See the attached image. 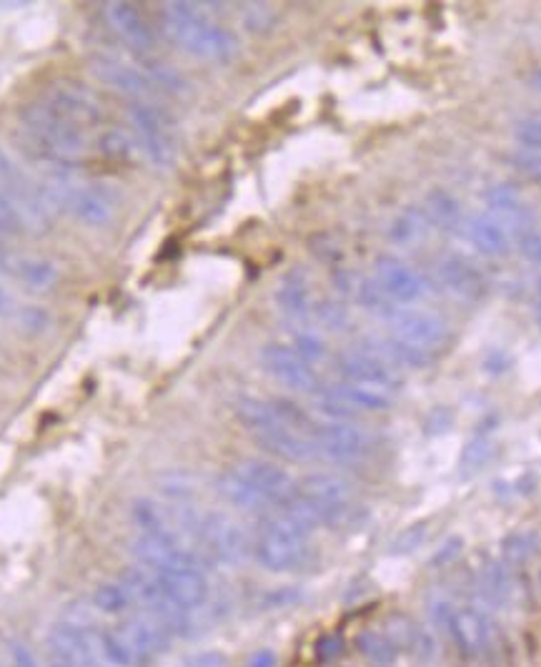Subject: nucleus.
<instances>
[{"mask_svg": "<svg viewBox=\"0 0 541 667\" xmlns=\"http://www.w3.org/2000/svg\"><path fill=\"white\" fill-rule=\"evenodd\" d=\"M23 133L28 136V148L48 171H71L73 163L81 161L88 151L83 128L53 111L46 101L28 103L18 113Z\"/></svg>", "mask_w": 541, "mask_h": 667, "instance_id": "f257e3e1", "label": "nucleus"}, {"mask_svg": "<svg viewBox=\"0 0 541 667\" xmlns=\"http://www.w3.org/2000/svg\"><path fill=\"white\" fill-rule=\"evenodd\" d=\"M161 21L166 36L191 56L206 58V61H231L238 56L241 43L236 33L208 21L203 8L196 3H166Z\"/></svg>", "mask_w": 541, "mask_h": 667, "instance_id": "f03ea898", "label": "nucleus"}, {"mask_svg": "<svg viewBox=\"0 0 541 667\" xmlns=\"http://www.w3.org/2000/svg\"><path fill=\"white\" fill-rule=\"evenodd\" d=\"M48 206H58L86 226H103L113 219V201L103 189L71 179V171H48L41 186Z\"/></svg>", "mask_w": 541, "mask_h": 667, "instance_id": "7ed1b4c3", "label": "nucleus"}, {"mask_svg": "<svg viewBox=\"0 0 541 667\" xmlns=\"http://www.w3.org/2000/svg\"><path fill=\"white\" fill-rule=\"evenodd\" d=\"M0 196L18 216L23 231L46 234L51 229V206H48L41 186L3 148H0Z\"/></svg>", "mask_w": 541, "mask_h": 667, "instance_id": "20e7f679", "label": "nucleus"}, {"mask_svg": "<svg viewBox=\"0 0 541 667\" xmlns=\"http://www.w3.org/2000/svg\"><path fill=\"white\" fill-rule=\"evenodd\" d=\"M299 494L309 502L321 525L326 527L344 525L346 517L351 515V507H354V489L336 474H309L299 484Z\"/></svg>", "mask_w": 541, "mask_h": 667, "instance_id": "39448f33", "label": "nucleus"}, {"mask_svg": "<svg viewBox=\"0 0 541 667\" xmlns=\"http://www.w3.org/2000/svg\"><path fill=\"white\" fill-rule=\"evenodd\" d=\"M446 635L451 637L461 655L469 657V660H481L484 655L494 652L496 640H499V627H496L489 612L481 610V607L466 605L451 612Z\"/></svg>", "mask_w": 541, "mask_h": 667, "instance_id": "423d86ee", "label": "nucleus"}, {"mask_svg": "<svg viewBox=\"0 0 541 667\" xmlns=\"http://www.w3.org/2000/svg\"><path fill=\"white\" fill-rule=\"evenodd\" d=\"M128 121H131L133 136L138 138V148L151 158V163L161 169L173 166L176 143H173L166 113L156 106H148V103H133L128 108Z\"/></svg>", "mask_w": 541, "mask_h": 667, "instance_id": "0eeeda50", "label": "nucleus"}, {"mask_svg": "<svg viewBox=\"0 0 541 667\" xmlns=\"http://www.w3.org/2000/svg\"><path fill=\"white\" fill-rule=\"evenodd\" d=\"M196 537L203 545V550L213 557V560L223 562V565H241L253 550L248 542L246 530L221 512H211V515L201 517L196 527Z\"/></svg>", "mask_w": 541, "mask_h": 667, "instance_id": "6e6552de", "label": "nucleus"}, {"mask_svg": "<svg viewBox=\"0 0 541 667\" xmlns=\"http://www.w3.org/2000/svg\"><path fill=\"white\" fill-rule=\"evenodd\" d=\"M133 557L151 572L163 570H201L203 560L181 545L176 535H138L131 545Z\"/></svg>", "mask_w": 541, "mask_h": 667, "instance_id": "1a4fd4ad", "label": "nucleus"}, {"mask_svg": "<svg viewBox=\"0 0 541 667\" xmlns=\"http://www.w3.org/2000/svg\"><path fill=\"white\" fill-rule=\"evenodd\" d=\"M389 321L396 339L431 354V357H434V352L444 349L451 339L449 326H446L439 316L429 314V311L396 309L394 314L389 316Z\"/></svg>", "mask_w": 541, "mask_h": 667, "instance_id": "9d476101", "label": "nucleus"}, {"mask_svg": "<svg viewBox=\"0 0 541 667\" xmlns=\"http://www.w3.org/2000/svg\"><path fill=\"white\" fill-rule=\"evenodd\" d=\"M261 364L276 382L294 389V392H314V389H319V377H316L311 364L294 347L266 344L261 349Z\"/></svg>", "mask_w": 541, "mask_h": 667, "instance_id": "9b49d317", "label": "nucleus"}, {"mask_svg": "<svg viewBox=\"0 0 541 667\" xmlns=\"http://www.w3.org/2000/svg\"><path fill=\"white\" fill-rule=\"evenodd\" d=\"M336 369H339L344 382L364 389H374V392H384L389 394V397H394L401 387L394 369L386 367L381 359L366 354L364 349H361V352L339 354V357H336Z\"/></svg>", "mask_w": 541, "mask_h": 667, "instance_id": "f8f14e48", "label": "nucleus"}, {"mask_svg": "<svg viewBox=\"0 0 541 667\" xmlns=\"http://www.w3.org/2000/svg\"><path fill=\"white\" fill-rule=\"evenodd\" d=\"M233 469H236L271 507L286 505V502H291V499L296 497V492H299V484L294 482V477L274 462L243 459V462L236 464Z\"/></svg>", "mask_w": 541, "mask_h": 667, "instance_id": "ddd939ff", "label": "nucleus"}, {"mask_svg": "<svg viewBox=\"0 0 541 667\" xmlns=\"http://www.w3.org/2000/svg\"><path fill=\"white\" fill-rule=\"evenodd\" d=\"M314 444L321 459L349 464L369 452V437L364 429L354 427L351 422H329L314 429Z\"/></svg>", "mask_w": 541, "mask_h": 667, "instance_id": "4468645a", "label": "nucleus"}, {"mask_svg": "<svg viewBox=\"0 0 541 667\" xmlns=\"http://www.w3.org/2000/svg\"><path fill=\"white\" fill-rule=\"evenodd\" d=\"M121 637V642L126 645V650L131 652L136 665H146L151 657H156L158 652H163L168 647V640H171V630L163 625L158 617L153 615H138L131 617V620L121 622L118 627H113Z\"/></svg>", "mask_w": 541, "mask_h": 667, "instance_id": "2eb2a0df", "label": "nucleus"}, {"mask_svg": "<svg viewBox=\"0 0 541 667\" xmlns=\"http://www.w3.org/2000/svg\"><path fill=\"white\" fill-rule=\"evenodd\" d=\"M43 101H46L53 111L61 113L63 118L76 123L78 128H91L103 123L101 101L83 86H76V83H58V86L48 88Z\"/></svg>", "mask_w": 541, "mask_h": 667, "instance_id": "dca6fc26", "label": "nucleus"}, {"mask_svg": "<svg viewBox=\"0 0 541 667\" xmlns=\"http://www.w3.org/2000/svg\"><path fill=\"white\" fill-rule=\"evenodd\" d=\"M376 271V284L384 289V294L391 301H401V304H409V301L421 299L426 294V284L409 264H404L396 256L384 254L376 259L374 264Z\"/></svg>", "mask_w": 541, "mask_h": 667, "instance_id": "f3484780", "label": "nucleus"}, {"mask_svg": "<svg viewBox=\"0 0 541 667\" xmlns=\"http://www.w3.org/2000/svg\"><path fill=\"white\" fill-rule=\"evenodd\" d=\"M163 595L183 612H196L208 600V582L201 570H163L153 572Z\"/></svg>", "mask_w": 541, "mask_h": 667, "instance_id": "a211bd4d", "label": "nucleus"}, {"mask_svg": "<svg viewBox=\"0 0 541 667\" xmlns=\"http://www.w3.org/2000/svg\"><path fill=\"white\" fill-rule=\"evenodd\" d=\"M91 73L101 83L111 86L113 91L126 93V96L141 98V96H148V93L153 91L151 78L146 76L143 68L131 66V63H123V61H118V58L96 56L91 61Z\"/></svg>", "mask_w": 541, "mask_h": 667, "instance_id": "6ab92c4d", "label": "nucleus"}, {"mask_svg": "<svg viewBox=\"0 0 541 667\" xmlns=\"http://www.w3.org/2000/svg\"><path fill=\"white\" fill-rule=\"evenodd\" d=\"M484 201L491 211V219L499 221L506 231L516 229L524 234V231L534 229L531 226L534 224V214H531V209L524 204L521 194L511 184L491 186L484 194Z\"/></svg>", "mask_w": 541, "mask_h": 667, "instance_id": "aec40b11", "label": "nucleus"}, {"mask_svg": "<svg viewBox=\"0 0 541 667\" xmlns=\"http://www.w3.org/2000/svg\"><path fill=\"white\" fill-rule=\"evenodd\" d=\"M106 21L123 41L136 51H148L153 48V31L146 18L141 16L136 6L131 3H108Z\"/></svg>", "mask_w": 541, "mask_h": 667, "instance_id": "412c9836", "label": "nucleus"}, {"mask_svg": "<svg viewBox=\"0 0 541 667\" xmlns=\"http://www.w3.org/2000/svg\"><path fill=\"white\" fill-rule=\"evenodd\" d=\"M253 439L268 454H276V457L289 459V462H314V459H321L311 434L294 432V429H276V432L258 434Z\"/></svg>", "mask_w": 541, "mask_h": 667, "instance_id": "4be33fe9", "label": "nucleus"}, {"mask_svg": "<svg viewBox=\"0 0 541 667\" xmlns=\"http://www.w3.org/2000/svg\"><path fill=\"white\" fill-rule=\"evenodd\" d=\"M439 276L449 286V291H454L461 299L476 301L486 294L484 274L471 261L461 259V256H446L439 264Z\"/></svg>", "mask_w": 541, "mask_h": 667, "instance_id": "5701e85b", "label": "nucleus"}, {"mask_svg": "<svg viewBox=\"0 0 541 667\" xmlns=\"http://www.w3.org/2000/svg\"><path fill=\"white\" fill-rule=\"evenodd\" d=\"M236 417L238 422L243 424V427L248 429V432L253 434V437H258V434H268V432H276V429H291L286 427V422L281 419L279 409H276L274 399L271 402H266V399H256V397H241L236 402ZM296 432V429H294Z\"/></svg>", "mask_w": 541, "mask_h": 667, "instance_id": "b1692460", "label": "nucleus"}, {"mask_svg": "<svg viewBox=\"0 0 541 667\" xmlns=\"http://www.w3.org/2000/svg\"><path fill=\"white\" fill-rule=\"evenodd\" d=\"M479 595L489 607H509L516 595L511 570L501 560H486L479 570Z\"/></svg>", "mask_w": 541, "mask_h": 667, "instance_id": "393cba45", "label": "nucleus"}, {"mask_svg": "<svg viewBox=\"0 0 541 667\" xmlns=\"http://www.w3.org/2000/svg\"><path fill=\"white\" fill-rule=\"evenodd\" d=\"M464 234L484 256H504L509 251V231L491 216H471L464 224Z\"/></svg>", "mask_w": 541, "mask_h": 667, "instance_id": "a878e982", "label": "nucleus"}, {"mask_svg": "<svg viewBox=\"0 0 541 667\" xmlns=\"http://www.w3.org/2000/svg\"><path fill=\"white\" fill-rule=\"evenodd\" d=\"M276 304L284 311L289 319H309L314 314V304H311L309 284L299 271H291L284 281H281L279 291H276Z\"/></svg>", "mask_w": 541, "mask_h": 667, "instance_id": "bb28decb", "label": "nucleus"}, {"mask_svg": "<svg viewBox=\"0 0 541 667\" xmlns=\"http://www.w3.org/2000/svg\"><path fill=\"white\" fill-rule=\"evenodd\" d=\"M6 271H11L21 284L33 291L51 289L58 281V266L48 259H36V256H11Z\"/></svg>", "mask_w": 541, "mask_h": 667, "instance_id": "cd10ccee", "label": "nucleus"}, {"mask_svg": "<svg viewBox=\"0 0 541 667\" xmlns=\"http://www.w3.org/2000/svg\"><path fill=\"white\" fill-rule=\"evenodd\" d=\"M216 489H218V494L226 499L228 505L238 507V510L258 512V510H266V507H271L266 499H263L261 494H258L256 489H253L251 484H248L246 479L236 472V469H228V472H223L221 477L216 479Z\"/></svg>", "mask_w": 541, "mask_h": 667, "instance_id": "c85d7f7f", "label": "nucleus"}, {"mask_svg": "<svg viewBox=\"0 0 541 667\" xmlns=\"http://www.w3.org/2000/svg\"><path fill=\"white\" fill-rule=\"evenodd\" d=\"M356 650L376 667H394L399 650H396L394 642L389 640V635L381 630H364L356 635Z\"/></svg>", "mask_w": 541, "mask_h": 667, "instance_id": "c756f323", "label": "nucleus"}, {"mask_svg": "<svg viewBox=\"0 0 541 667\" xmlns=\"http://www.w3.org/2000/svg\"><path fill=\"white\" fill-rule=\"evenodd\" d=\"M331 389H334V392L339 394V397L344 399V402L349 404L356 414L359 412H386V409L394 404V397H389V394L356 387V384H349V382H339Z\"/></svg>", "mask_w": 541, "mask_h": 667, "instance_id": "7c9ffc66", "label": "nucleus"}, {"mask_svg": "<svg viewBox=\"0 0 541 667\" xmlns=\"http://www.w3.org/2000/svg\"><path fill=\"white\" fill-rule=\"evenodd\" d=\"M424 211L426 216H429V221L444 226V229H454V226H459L461 221L459 201H456L446 189H439V186L426 194Z\"/></svg>", "mask_w": 541, "mask_h": 667, "instance_id": "2f4dec72", "label": "nucleus"}, {"mask_svg": "<svg viewBox=\"0 0 541 667\" xmlns=\"http://www.w3.org/2000/svg\"><path fill=\"white\" fill-rule=\"evenodd\" d=\"M494 457V444L486 434H476L474 439H469L459 457V467L461 474H476L479 469H484L486 464L491 462Z\"/></svg>", "mask_w": 541, "mask_h": 667, "instance_id": "473e14b6", "label": "nucleus"}, {"mask_svg": "<svg viewBox=\"0 0 541 667\" xmlns=\"http://www.w3.org/2000/svg\"><path fill=\"white\" fill-rule=\"evenodd\" d=\"M536 552V537L529 532H514L501 542V557L506 567H521L531 560Z\"/></svg>", "mask_w": 541, "mask_h": 667, "instance_id": "72a5a7b5", "label": "nucleus"}, {"mask_svg": "<svg viewBox=\"0 0 541 667\" xmlns=\"http://www.w3.org/2000/svg\"><path fill=\"white\" fill-rule=\"evenodd\" d=\"M131 595L126 592V587L121 582H106L96 590L93 595V605L103 612V615H121L131 607Z\"/></svg>", "mask_w": 541, "mask_h": 667, "instance_id": "f704fd0d", "label": "nucleus"}, {"mask_svg": "<svg viewBox=\"0 0 541 667\" xmlns=\"http://www.w3.org/2000/svg\"><path fill=\"white\" fill-rule=\"evenodd\" d=\"M98 146H101V153H106V156L113 158V161H131L138 151L136 141H133L126 131H116V128L101 133Z\"/></svg>", "mask_w": 541, "mask_h": 667, "instance_id": "c9c22d12", "label": "nucleus"}, {"mask_svg": "<svg viewBox=\"0 0 541 667\" xmlns=\"http://www.w3.org/2000/svg\"><path fill=\"white\" fill-rule=\"evenodd\" d=\"M426 224H429V216H426L424 209H409L394 221V226H391L389 234H391V239L399 241V244H404V241H411V239H416V236L424 234Z\"/></svg>", "mask_w": 541, "mask_h": 667, "instance_id": "e433bc0d", "label": "nucleus"}, {"mask_svg": "<svg viewBox=\"0 0 541 667\" xmlns=\"http://www.w3.org/2000/svg\"><path fill=\"white\" fill-rule=\"evenodd\" d=\"M514 138L521 151L541 153V116H524L514 123Z\"/></svg>", "mask_w": 541, "mask_h": 667, "instance_id": "4c0bfd02", "label": "nucleus"}, {"mask_svg": "<svg viewBox=\"0 0 541 667\" xmlns=\"http://www.w3.org/2000/svg\"><path fill=\"white\" fill-rule=\"evenodd\" d=\"M409 652L421 662V665H431V662H436V657H439V645H436L434 632H429L421 625H416L414 635H411Z\"/></svg>", "mask_w": 541, "mask_h": 667, "instance_id": "58836bf2", "label": "nucleus"}, {"mask_svg": "<svg viewBox=\"0 0 541 667\" xmlns=\"http://www.w3.org/2000/svg\"><path fill=\"white\" fill-rule=\"evenodd\" d=\"M426 522H416V525H411L409 530L401 532L399 537H396V542L391 545V550H394V555H409V552L419 550L421 542L426 540Z\"/></svg>", "mask_w": 541, "mask_h": 667, "instance_id": "ea45409f", "label": "nucleus"}, {"mask_svg": "<svg viewBox=\"0 0 541 667\" xmlns=\"http://www.w3.org/2000/svg\"><path fill=\"white\" fill-rule=\"evenodd\" d=\"M294 349L301 354V357L306 359V362H319L321 357L326 354L324 349V342H321L316 334H311V331H301V334H296L294 339Z\"/></svg>", "mask_w": 541, "mask_h": 667, "instance_id": "a19ab883", "label": "nucleus"}, {"mask_svg": "<svg viewBox=\"0 0 541 667\" xmlns=\"http://www.w3.org/2000/svg\"><path fill=\"white\" fill-rule=\"evenodd\" d=\"M314 316L331 329H341L349 324V314L344 311V306L334 304V301H321L319 306H314Z\"/></svg>", "mask_w": 541, "mask_h": 667, "instance_id": "79ce46f5", "label": "nucleus"}, {"mask_svg": "<svg viewBox=\"0 0 541 667\" xmlns=\"http://www.w3.org/2000/svg\"><path fill=\"white\" fill-rule=\"evenodd\" d=\"M243 21H246V26L251 28V31H266V28L274 23V13H271V8L268 6L256 3V6H246V11H243Z\"/></svg>", "mask_w": 541, "mask_h": 667, "instance_id": "37998d69", "label": "nucleus"}, {"mask_svg": "<svg viewBox=\"0 0 541 667\" xmlns=\"http://www.w3.org/2000/svg\"><path fill=\"white\" fill-rule=\"evenodd\" d=\"M454 424V412L449 407H434L424 419L426 434H441Z\"/></svg>", "mask_w": 541, "mask_h": 667, "instance_id": "c03bdc74", "label": "nucleus"}, {"mask_svg": "<svg viewBox=\"0 0 541 667\" xmlns=\"http://www.w3.org/2000/svg\"><path fill=\"white\" fill-rule=\"evenodd\" d=\"M519 251L526 261L541 266V231H524V234L519 236Z\"/></svg>", "mask_w": 541, "mask_h": 667, "instance_id": "a18cd8bd", "label": "nucleus"}, {"mask_svg": "<svg viewBox=\"0 0 541 667\" xmlns=\"http://www.w3.org/2000/svg\"><path fill=\"white\" fill-rule=\"evenodd\" d=\"M514 166L521 171V174L541 179V153L521 151L519 156H514Z\"/></svg>", "mask_w": 541, "mask_h": 667, "instance_id": "49530a36", "label": "nucleus"}, {"mask_svg": "<svg viewBox=\"0 0 541 667\" xmlns=\"http://www.w3.org/2000/svg\"><path fill=\"white\" fill-rule=\"evenodd\" d=\"M454 610L456 607L451 605L446 597H436V600H431V605H429L431 620H434V625L441 627V630H446V625H449V620H451V612Z\"/></svg>", "mask_w": 541, "mask_h": 667, "instance_id": "de8ad7c7", "label": "nucleus"}, {"mask_svg": "<svg viewBox=\"0 0 541 667\" xmlns=\"http://www.w3.org/2000/svg\"><path fill=\"white\" fill-rule=\"evenodd\" d=\"M23 226L21 221H18V216L13 214L11 206L6 204V199L0 196V236H8V234H21Z\"/></svg>", "mask_w": 541, "mask_h": 667, "instance_id": "09e8293b", "label": "nucleus"}, {"mask_svg": "<svg viewBox=\"0 0 541 667\" xmlns=\"http://www.w3.org/2000/svg\"><path fill=\"white\" fill-rule=\"evenodd\" d=\"M461 550H464V540H461V537H449V540L441 545V550L434 555V565H449L451 560H456V557L461 555Z\"/></svg>", "mask_w": 541, "mask_h": 667, "instance_id": "8fccbe9b", "label": "nucleus"}, {"mask_svg": "<svg viewBox=\"0 0 541 667\" xmlns=\"http://www.w3.org/2000/svg\"><path fill=\"white\" fill-rule=\"evenodd\" d=\"M96 657H78L68 652H48V667H86Z\"/></svg>", "mask_w": 541, "mask_h": 667, "instance_id": "3c124183", "label": "nucleus"}, {"mask_svg": "<svg viewBox=\"0 0 541 667\" xmlns=\"http://www.w3.org/2000/svg\"><path fill=\"white\" fill-rule=\"evenodd\" d=\"M191 667H226V655L221 652H201L188 662Z\"/></svg>", "mask_w": 541, "mask_h": 667, "instance_id": "603ef678", "label": "nucleus"}, {"mask_svg": "<svg viewBox=\"0 0 541 667\" xmlns=\"http://www.w3.org/2000/svg\"><path fill=\"white\" fill-rule=\"evenodd\" d=\"M341 650H344V642H341L339 637H324V640L319 642L321 660H334Z\"/></svg>", "mask_w": 541, "mask_h": 667, "instance_id": "864d4df0", "label": "nucleus"}, {"mask_svg": "<svg viewBox=\"0 0 541 667\" xmlns=\"http://www.w3.org/2000/svg\"><path fill=\"white\" fill-rule=\"evenodd\" d=\"M13 667H38L36 657H33V652L26 645L13 647Z\"/></svg>", "mask_w": 541, "mask_h": 667, "instance_id": "5fc2aeb1", "label": "nucleus"}, {"mask_svg": "<svg viewBox=\"0 0 541 667\" xmlns=\"http://www.w3.org/2000/svg\"><path fill=\"white\" fill-rule=\"evenodd\" d=\"M246 667H276V652L274 650H258L253 652Z\"/></svg>", "mask_w": 541, "mask_h": 667, "instance_id": "6e6d98bb", "label": "nucleus"}, {"mask_svg": "<svg viewBox=\"0 0 541 667\" xmlns=\"http://www.w3.org/2000/svg\"><path fill=\"white\" fill-rule=\"evenodd\" d=\"M484 367L489 369V372H506V367H509V359H506L504 352H499V349H494V352L486 357Z\"/></svg>", "mask_w": 541, "mask_h": 667, "instance_id": "4d7b16f0", "label": "nucleus"}, {"mask_svg": "<svg viewBox=\"0 0 541 667\" xmlns=\"http://www.w3.org/2000/svg\"><path fill=\"white\" fill-rule=\"evenodd\" d=\"M16 314V304H13V296L8 294L3 286H0V316H13Z\"/></svg>", "mask_w": 541, "mask_h": 667, "instance_id": "13d9d810", "label": "nucleus"}, {"mask_svg": "<svg viewBox=\"0 0 541 667\" xmlns=\"http://www.w3.org/2000/svg\"><path fill=\"white\" fill-rule=\"evenodd\" d=\"M536 321L541 324V279L539 284H536Z\"/></svg>", "mask_w": 541, "mask_h": 667, "instance_id": "bf43d9fd", "label": "nucleus"}, {"mask_svg": "<svg viewBox=\"0 0 541 667\" xmlns=\"http://www.w3.org/2000/svg\"><path fill=\"white\" fill-rule=\"evenodd\" d=\"M531 83H534V86L539 88V91H541V68H539V71L534 73V76H531Z\"/></svg>", "mask_w": 541, "mask_h": 667, "instance_id": "052dcab7", "label": "nucleus"}, {"mask_svg": "<svg viewBox=\"0 0 541 667\" xmlns=\"http://www.w3.org/2000/svg\"><path fill=\"white\" fill-rule=\"evenodd\" d=\"M86 667H106V665H101V662H96V660H91V662H88V665Z\"/></svg>", "mask_w": 541, "mask_h": 667, "instance_id": "680f3d73", "label": "nucleus"}, {"mask_svg": "<svg viewBox=\"0 0 541 667\" xmlns=\"http://www.w3.org/2000/svg\"><path fill=\"white\" fill-rule=\"evenodd\" d=\"M539 582H541V575H539Z\"/></svg>", "mask_w": 541, "mask_h": 667, "instance_id": "e2e57ef3", "label": "nucleus"}]
</instances>
